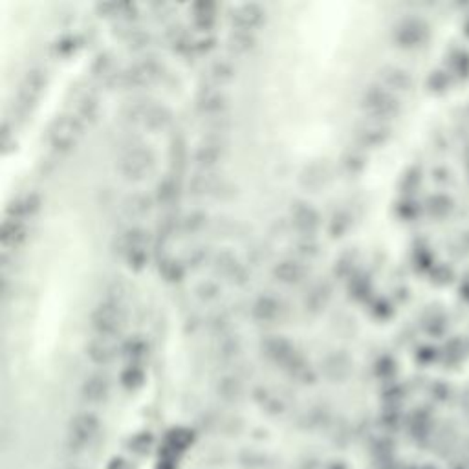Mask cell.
Listing matches in <instances>:
<instances>
[{
    "instance_id": "cell-1",
    "label": "cell",
    "mask_w": 469,
    "mask_h": 469,
    "mask_svg": "<svg viewBox=\"0 0 469 469\" xmlns=\"http://www.w3.org/2000/svg\"><path fill=\"white\" fill-rule=\"evenodd\" d=\"M83 133H85V123L78 116L63 114L51 125L48 140H50V145L54 147L55 151L64 154V152L73 151L78 147Z\"/></svg>"
},
{
    "instance_id": "cell-2",
    "label": "cell",
    "mask_w": 469,
    "mask_h": 469,
    "mask_svg": "<svg viewBox=\"0 0 469 469\" xmlns=\"http://www.w3.org/2000/svg\"><path fill=\"white\" fill-rule=\"evenodd\" d=\"M90 324L99 337L110 339L121 332L125 327V312L116 301H105L97 305L90 315Z\"/></svg>"
},
{
    "instance_id": "cell-3",
    "label": "cell",
    "mask_w": 469,
    "mask_h": 469,
    "mask_svg": "<svg viewBox=\"0 0 469 469\" xmlns=\"http://www.w3.org/2000/svg\"><path fill=\"white\" fill-rule=\"evenodd\" d=\"M46 87V72L42 68H32L24 73V78L18 83L17 106L18 110H32L35 103L41 99Z\"/></svg>"
},
{
    "instance_id": "cell-4",
    "label": "cell",
    "mask_w": 469,
    "mask_h": 469,
    "mask_svg": "<svg viewBox=\"0 0 469 469\" xmlns=\"http://www.w3.org/2000/svg\"><path fill=\"white\" fill-rule=\"evenodd\" d=\"M152 165H154V156L149 149L143 147H134L130 151L123 154L119 159V171L127 180H143L147 174L151 173Z\"/></svg>"
},
{
    "instance_id": "cell-5",
    "label": "cell",
    "mask_w": 469,
    "mask_h": 469,
    "mask_svg": "<svg viewBox=\"0 0 469 469\" xmlns=\"http://www.w3.org/2000/svg\"><path fill=\"white\" fill-rule=\"evenodd\" d=\"M266 20V9L260 4L250 2L233 9L231 24L235 30H244V32H253L259 26H262Z\"/></svg>"
},
{
    "instance_id": "cell-6",
    "label": "cell",
    "mask_w": 469,
    "mask_h": 469,
    "mask_svg": "<svg viewBox=\"0 0 469 469\" xmlns=\"http://www.w3.org/2000/svg\"><path fill=\"white\" fill-rule=\"evenodd\" d=\"M361 105L365 106V110H369L370 114L378 116V118L389 116L391 112H394V106H396L394 99L379 87H370L369 90H365Z\"/></svg>"
},
{
    "instance_id": "cell-7",
    "label": "cell",
    "mask_w": 469,
    "mask_h": 469,
    "mask_svg": "<svg viewBox=\"0 0 469 469\" xmlns=\"http://www.w3.org/2000/svg\"><path fill=\"white\" fill-rule=\"evenodd\" d=\"M159 73V66L156 61H142V63L133 64L127 72L123 73V81L128 87H145L151 85Z\"/></svg>"
},
{
    "instance_id": "cell-8",
    "label": "cell",
    "mask_w": 469,
    "mask_h": 469,
    "mask_svg": "<svg viewBox=\"0 0 469 469\" xmlns=\"http://www.w3.org/2000/svg\"><path fill=\"white\" fill-rule=\"evenodd\" d=\"M229 106V99L224 92L217 90V88H207L202 90L198 99H196V109L200 110L202 114L207 116H219L226 112Z\"/></svg>"
},
{
    "instance_id": "cell-9",
    "label": "cell",
    "mask_w": 469,
    "mask_h": 469,
    "mask_svg": "<svg viewBox=\"0 0 469 469\" xmlns=\"http://www.w3.org/2000/svg\"><path fill=\"white\" fill-rule=\"evenodd\" d=\"M292 222L305 237H310L312 233L319 228V213L310 204L297 202L292 207Z\"/></svg>"
},
{
    "instance_id": "cell-10",
    "label": "cell",
    "mask_w": 469,
    "mask_h": 469,
    "mask_svg": "<svg viewBox=\"0 0 469 469\" xmlns=\"http://www.w3.org/2000/svg\"><path fill=\"white\" fill-rule=\"evenodd\" d=\"M224 154H226V147L220 142L209 140V142H204L198 145L193 158H195L196 165L202 167V171H211V167L219 164L220 159L224 158Z\"/></svg>"
},
{
    "instance_id": "cell-11",
    "label": "cell",
    "mask_w": 469,
    "mask_h": 469,
    "mask_svg": "<svg viewBox=\"0 0 469 469\" xmlns=\"http://www.w3.org/2000/svg\"><path fill=\"white\" fill-rule=\"evenodd\" d=\"M251 314H253V317H255L259 323H274V321H277V319L281 317V314H283V305H281L277 297L260 296L259 299L253 303Z\"/></svg>"
},
{
    "instance_id": "cell-12",
    "label": "cell",
    "mask_w": 469,
    "mask_h": 469,
    "mask_svg": "<svg viewBox=\"0 0 469 469\" xmlns=\"http://www.w3.org/2000/svg\"><path fill=\"white\" fill-rule=\"evenodd\" d=\"M262 351L268 355L269 360L277 361V363H292L296 358V351H293L292 343L284 339V337H269L262 343Z\"/></svg>"
},
{
    "instance_id": "cell-13",
    "label": "cell",
    "mask_w": 469,
    "mask_h": 469,
    "mask_svg": "<svg viewBox=\"0 0 469 469\" xmlns=\"http://www.w3.org/2000/svg\"><path fill=\"white\" fill-rule=\"evenodd\" d=\"M274 277L277 279L281 284L292 286V284L301 283L303 277H305V268H303L301 262H297V260L293 259L281 260L274 268Z\"/></svg>"
},
{
    "instance_id": "cell-14",
    "label": "cell",
    "mask_w": 469,
    "mask_h": 469,
    "mask_svg": "<svg viewBox=\"0 0 469 469\" xmlns=\"http://www.w3.org/2000/svg\"><path fill=\"white\" fill-rule=\"evenodd\" d=\"M41 209V196L35 193L18 196L13 204L9 205V217L17 220H26Z\"/></svg>"
},
{
    "instance_id": "cell-15",
    "label": "cell",
    "mask_w": 469,
    "mask_h": 469,
    "mask_svg": "<svg viewBox=\"0 0 469 469\" xmlns=\"http://www.w3.org/2000/svg\"><path fill=\"white\" fill-rule=\"evenodd\" d=\"M28 238V228L24 220H17L8 217L6 222L2 224V242L6 248H17L20 246Z\"/></svg>"
},
{
    "instance_id": "cell-16",
    "label": "cell",
    "mask_w": 469,
    "mask_h": 469,
    "mask_svg": "<svg viewBox=\"0 0 469 469\" xmlns=\"http://www.w3.org/2000/svg\"><path fill=\"white\" fill-rule=\"evenodd\" d=\"M330 296H332V288L328 286L327 283L314 284L305 297V308L312 314H319L327 308Z\"/></svg>"
},
{
    "instance_id": "cell-17",
    "label": "cell",
    "mask_w": 469,
    "mask_h": 469,
    "mask_svg": "<svg viewBox=\"0 0 469 469\" xmlns=\"http://www.w3.org/2000/svg\"><path fill=\"white\" fill-rule=\"evenodd\" d=\"M149 242V233L143 228H130L125 233H121V237L118 238V246L121 253L128 255L136 250H145V244Z\"/></svg>"
},
{
    "instance_id": "cell-18",
    "label": "cell",
    "mask_w": 469,
    "mask_h": 469,
    "mask_svg": "<svg viewBox=\"0 0 469 469\" xmlns=\"http://www.w3.org/2000/svg\"><path fill=\"white\" fill-rule=\"evenodd\" d=\"M142 119L145 127H149L151 130H162L171 123V112L162 105H151L145 106Z\"/></svg>"
},
{
    "instance_id": "cell-19",
    "label": "cell",
    "mask_w": 469,
    "mask_h": 469,
    "mask_svg": "<svg viewBox=\"0 0 469 469\" xmlns=\"http://www.w3.org/2000/svg\"><path fill=\"white\" fill-rule=\"evenodd\" d=\"M229 50L235 54H248L257 46V37L253 32H244V30H233L228 37Z\"/></svg>"
},
{
    "instance_id": "cell-20",
    "label": "cell",
    "mask_w": 469,
    "mask_h": 469,
    "mask_svg": "<svg viewBox=\"0 0 469 469\" xmlns=\"http://www.w3.org/2000/svg\"><path fill=\"white\" fill-rule=\"evenodd\" d=\"M214 13H217V6H214L213 2L202 0V2L193 4V18H195V24L200 28V30H204V32L213 28Z\"/></svg>"
},
{
    "instance_id": "cell-21",
    "label": "cell",
    "mask_w": 469,
    "mask_h": 469,
    "mask_svg": "<svg viewBox=\"0 0 469 469\" xmlns=\"http://www.w3.org/2000/svg\"><path fill=\"white\" fill-rule=\"evenodd\" d=\"M87 355L90 358L94 363H109L114 355V348L110 346L109 339L105 337H97V339H92L87 345Z\"/></svg>"
},
{
    "instance_id": "cell-22",
    "label": "cell",
    "mask_w": 469,
    "mask_h": 469,
    "mask_svg": "<svg viewBox=\"0 0 469 469\" xmlns=\"http://www.w3.org/2000/svg\"><path fill=\"white\" fill-rule=\"evenodd\" d=\"M217 185H219V178L211 171H200L189 182V189H191L193 195H207V193L214 191Z\"/></svg>"
},
{
    "instance_id": "cell-23",
    "label": "cell",
    "mask_w": 469,
    "mask_h": 469,
    "mask_svg": "<svg viewBox=\"0 0 469 469\" xmlns=\"http://www.w3.org/2000/svg\"><path fill=\"white\" fill-rule=\"evenodd\" d=\"M178 195H180V185H178L174 178H164V180L158 183V187H156V200H158L159 204H173L178 198Z\"/></svg>"
},
{
    "instance_id": "cell-24",
    "label": "cell",
    "mask_w": 469,
    "mask_h": 469,
    "mask_svg": "<svg viewBox=\"0 0 469 469\" xmlns=\"http://www.w3.org/2000/svg\"><path fill=\"white\" fill-rule=\"evenodd\" d=\"M99 116V101L94 96L81 97L78 105V118L83 123H94Z\"/></svg>"
},
{
    "instance_id": "cell-25",
    "label": "cell",
    "mask_w": 469,
    "mask_h": 469,
    "mask_svg": "<svg viewBox=\"0 0 469 469\" xmlns=\"http://www.w3.org/2000/svg\"><path fill=\"white\" fill-rule=\"evenodd\" d=\"M211 78L217 83H229L237 78L235 64L228 59H219L211 64Z\"/></svg>"
},
{
    "instance_id": "cell-26",
    "label": "cell",
    "mask_w": 469,
    "mask_h": 469,
    "mask_svg": "<svg viewBox=\"0 0 469 469\" xmlns=\"http://www.w3.org/2000/svg\"><path fill=\"white\" fill-rule=\"evenodd\" d=\"M358 142L363 147H374L383 143V138H385V130L382 127H374V125H365V127L358 128L355 133Z\"/></svg>"
},
{
    "instance_id": "cell-27",
    "label": "cell",
    "mask_w": 469,
    "mask_h": 469,
    "mask_svg": "<svg viewBox=\"0 0 469 469\" xmlns=\"http://www.w3.org/2000/svg\"><path fill=\"white\" fill-rule=\"evenodd\" d=\"M324 369H327V372L330 374V376L341 378V376H345L346 370H348V358H346L343 352H334V354L327 355Z\"/></svg>"
},
{
    "instance_id": "cell-28",
    "label": "cell",
    "mask_w": 469,
    "mask_h": 469,
    "mask_svg": "<svg viewBox=\"0 0 469 469\" xmlns=\"http://www.w3.org/2000/svg\"><path fill=\"white\" fill-rule=\"evenodd\" d=\"M149 209H151V200L145 195H133L127 200V211L130 214L140 217V214H145Z\"/></svg>"
},
{
    "instance_id": "cell-29",
    "label": "cell",
    "mask_w": 469,
    "mask_h": 469,
    "mask_svg": "<svg viewBox=\"0 0 469 469\" xmlns=\"http://www.w3.org/2000/svg\"><path fill=\"white\" fill-rule=\"evenodd\" d=\"M205 222H207V214L202 213V211H193V213H189L183 219V229L189 233L200 231L205 226Z\"/></svg>"
},
{
    "instance_id": "cell-30",
    "label": "cell",
    "mask_w": 469,
    "mask_h": 469,
    "mask_svg": "<svg viewBox=\"0 0 469 469\" xmlns=\"http://www.w3.org/2000/svg\"><path fill=\"white\" fill-rule=\"evenodd\" d=\"M217 269H219L220 274H233L235 272V268H237V264H235V259H233L231 253H228V251H224V253H220L219 257H217Z\"/></svg>"
},
{
    "instance_id": "cell-31",
    "label": "cell",
    "mask_w": 469,
    "mask_h": 469,
    "mask_svg": "<svg viewBox=\"0 0 469 469\" xmlns=\"http://www.w3.org/2000/svg\"><path fill=\"white\" fill-rule=\"evenodd\" d=\"M149 39H151V37L147 35L145 32L136 30V32H133L128 35V48H133V50H142V48H145V46L149 44Z\"/></svg>"
},
{
    "instance_id": "cell-32",
    "label": "cell",
    "mask_w": 469,
    "mask_h": 469,
    "mask_svg": "<svg viewBox=\"0 0 469 469\" xmlns=\"http://www.w3.org/2000/svg\"><path fill=\"white\" fill-rule=\"evenodd\" d=\"M196 293H198V297H200V299H204V301H211V299H217V297H219L220 290L214 283H204V284H200V286H198Z\"/></svg>"
},
{
    "instance_id": "cell-33",
    "label": "cell",
    "mask_w": 469,
    "mask_h": 469,
    "mask_svg": "<svg viewBox=\"0 0 469 469\" xmlns=\"http://www.w3.org/2000/svg\"><path fill=\"white\" fill-rule=\"evenodd\" d=\"M106 391V382L103 378H92L87 383V394L90 396H103Z\"/></svg>"
},
{
    "instance_id": "cell-34",
    "label": "cell",
    "mask_w": 469,
    "mask_h": 469,
    "mask_svg": "<svg viewBox=\"0 0 469 469\" xmlns=\"http://www.w3.org/2000/svg\"><path fill=\"white\" fill-rule=\"evenodd\" d=\"M128 262H130V266H134V268H142L143 264H145V250H136L133 251V253H128L127 255Z\"/></svg>"
}]
</instances>
